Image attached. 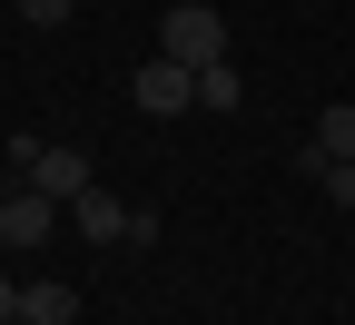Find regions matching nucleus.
<instances>
[{
  "mask_svg": "<svg viewBox=\"0 0 355 325\" xmlns=\"http://www.w3.org/2000/svg\"><path fill=\"white\" fill-rule=\"evenodd\" d=\"M158 50L178 69H217L227 60V20L207 10V0H168V20H158Z\"/></svg>",
  "mask_w": 355,
  "mask_h": 325,
  "instance_id": "nucleus-1",
  "label": "nucleus"
},
{
  "mask_svg": "<svg viewBox=\"0 0 355 325\" xmlns=\"http://www.w3.org/2000/svg\"><path fill=\"white\" fill-rule=\"evenodd\" d=\"M10 158H20V188H40V197H79V188H99V168H89L79 148H40V138H10Z\"/></svg>",
  "mask_w": 355,
  "mask_h": 325,
  "instance_id": "nucleus-2",
  "label": "nucleus"
},
{
  "mask_svg": "<svg viewBox=\"0 0 355 325\" xmlns=\"http://www.w3.org/2000/svg\"><path fill=\"white\" fill-rule=\"evenodd\" d=\"M128 99H139V118H178V109H198V69H178V60L158 50V60H139Z\"/></svg>",
  "mask_w": 355,
  "mask_h": 325,
  "instance_id": "nucleus-3",
  "label": "nucleus"
},
{
  "mask_svg": "<svg viewBox=\"0 0 355 325\" xmlns=\"http://www.w3.org/2000/svg\"><path fill=\"white\" fill-rule=\"evenodd\" d=\"M60 227V197H40V188H10L0 197V247H40Z\"/></svg>",
  "mask_w": 355,
  "mask_h": 325,
  "instance_id": "nucleus-4",
  "label": "nucleus"
},
{
  "mask_svg": "<svg viewBox=\"0 0 355 325\" xmlns=\"http://www.w3.org/2000/svg\"><path fill=\"white\" fill-rule=\"evenodd\" d=\"M128 217H139V207H119L109 188H79L69 197V227H79L89 247H128Z\"/></svg>",
  "mask_w": 355,
  "mask_h": 325,
  "instance_id": "nucleus-5",
  "label": "nucleus"
},
{
  "mask_svg": "<svg viewBox=\"0 0 355 325\" xmlns=\"http://www.w3.org/2000/svg\"><path fill=\"white\" fill-rule=\"evenodd\" d=\"M296 168H306V177L326 188V207H355V158H326V148H306Z\"/></svg>",
  "mask_w": 355,
  "mask_h": 325,
  "instance_id": "nucleus-6",
  "label": "nucleus"
},
{
  "mask_svg": "<svg viewBox=\"0 0 355 325\" xmlns=\"http://www.w3.org/2000/svg\"><path fill=\"white\" fill-rule=\"evenodd\" d=\"M60 315H79L69 286H20V325H60Z\"/></svg>",
  "mask_w": 355,
  "mask_h": 325,
  "instance_id": "nucleus-7",
  "label": "nucleus"
},
{
  "mask_svg": "<svg viewBox=\"0 0 355 325\" xmlns=\"http://www.w3.org/2000/svg\"><path fill=\"white\" fill-rule=\"evenodd\" d=\"M316 148H326V158H355V99H336V109L316 118Z\"/></svg>",
  "mask_w": 355,
  "mask_h": 325,
  "instance_id": "nucleus-8",
  "label": "nucleus"
},
{
  "mask_svg": "<svg viewBox=\"0 0 355 325\" xmlns=\"http://www.w3.org/2000/svg\"><path fill=\"white\" fill-rule=\"evenodd\" d=\"M237 99H247V89H237V69H227V60H217V69H198V109H217V118H227Z\"/></svg>",
  "mask_w": 355,
  "mask_h": 325,
  "instance_id": "nucleus-9",
  "label": "nucleus"
},
{
  "mask_svg": "<svg viewBox=\"0 0 355 325\" xmlns=\"http://www.w3.org/2000/svg\"><path fill=\"white\" fill-rule=\"evenodd\" d=\"M10 10H20L30 30H69V0H10Z\"/></svg>",
  "mask_w": 355,
  "mask_h": 325,
  "instance_id": "nucleus-10",
  "label": "nucleus"
},
{
  "mask_svg": "<svg viewBox=\"0 0 355 325\" xmlns=\"http://www.w3.org/2000/svg\"><path fill=\"white\" fill-rule=\"evenodd\" d=\"M10 315H20V286H0V325H10Z\"/></svg>",
  "mask_w": 355,
  "mask_h": 325,
  "instance_id": "nucleus-11",
  "label": "nucleus"
},
{
  "mask_svg": "<svg viewBox=\"0 0 355 325\" xmlns=\"http://www.w3.org/2000/svg\"><path fill=\"white\" fill-rule=\"evenodd\" d=\"M0 197H10V188H0Z\"/></svg>",
  "mask_w": 355,
  "mask_h": 325,
  "instance_id": "nucleus-12",
  "label": "nucleus"
}]
</instances>
